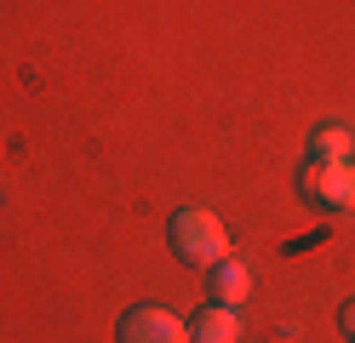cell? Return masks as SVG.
Returning a JSON list of instances; mask_svg holds the SVG:
<instances>
[{"mask_svg": "<svg viewBox=\"0 0 355 343\" xmlns=\"http://www.w3.org/2000/svg\"><path fill=\"white\" fill-rule=\"evenodd\" d=\"M349 149H355L349 126H315L309 132V160H349Z\"/></svg>", "mask_w": 355, "mask_h": 343, "instance_id": "8992f818", "label": "cell"}, {"mask_svg": "<svg viewBox=\"0 0 355 343\" xmlns=\"http://www.w3.org/2000/svg\"><path fill=\"white\" fill-rule=\"evenodd\" d=\"M207 274H212V297H218V304L241 309V304L252 297V269H247V263H235V258H218Z\"/></svg>", "mask_w": 355, "mask_h": 343, "instance_id": "5b68a950", "label": "cell"}, {"mask_svg": "<svg viewBox=\"0 0 355 343\" xmlns=\"http://www.w3.org/2000/svg\"><path fill=\"white\" fill-rule=\"evenodd\" d=\"M115 343H189V326L161 304H132L115 320Z\"/></svg>", "mask_w": 355, "mask_h": 343, "instance_id": "3957f363", "label": "cell"}, {"mask_svg": "<svg viewBox=\"0 0 355 343\" xmlns=\"http://www.w3.org/2000/svg\"><path fill=\"white\" fill-rule=\"evenodd\" d=\"M338 326H344V332H349V337H355V297H349V304H344V309H338Z\"/></svg>", "mask_w": 355, "mask_h": 343, "instance_id": "52a82bcc", "label": "cell"}, {"mask_svg": "<svg viewBox=\"0 0 355 343\" xmlns=\"http://www.w3.org/2000/svg\"><path fill=\"white\" fill-rule=\"evenodd\" d=\"M298 195L321 212H355V160H309L298 172Z\"/></svg>", "mask_w": 355, "mask_h": 343, "instance_id": "7a4b0ae2", "label": "cell"}, {"mask_svg": "<svg viewBox=\"0 0 355 343\" xmlns=\"http://www.w3.org/2000/svg\"><path fill=\"white\" fill-rule=\"evenodd\" d=\"M166 246L178 252V263H201V269H212L218 258H230L224 218H212L207 206H184V212H172L166 218Z\"/></svg>", "mask_w": 355, "mask_h": 343, "instance_id": "6da1fadb", "label": "cell"}, {"mask_svg": "<svg viewBox=\"0 0 355 343\" xmlns=\"http://www.w3.org/2000/svg\"><path fill=\"white\" fill-rule=\"evenodd\" d=\"M349 343H355V337H349Z\"/></svg>", "mask_w": 355, "mask_h": 343, "instance_id": "ba28073f", "label": "cell"}, {"mask_svg": "<svg viewBox=\"0 0 355 343\" xmlns=\"http://www.w3.org/2000/svg\"><path fill=\"white\" fill-rule=\"evenodd\" d=\"M184 326H189V343H241V309H230V304L212 297V304L195 309Z\"/></svg>", "mask_w": 355, "mask_h": 343, "instance_id": "277c9868", "label": "cell"}]
</instances>
